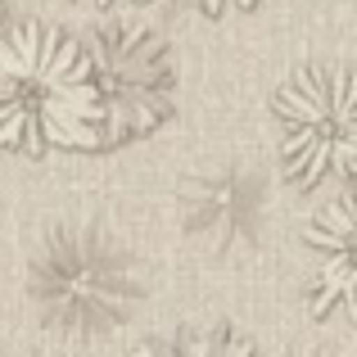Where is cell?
Wrapping results in <instances>:
<instances>
[{
  "instance_id": "cell-3",
  "label": "cell",
  "mask_w": 357,
  "mask_h": 357,
  "mask_svg": "<svg viewBox=\"0 0 357 357\" xmlns=\"http://www.w3.org/2000/svg\"><path fill=\"white\" fill-rule=\"evenodd\" d=\"M307 249L317 253V307L335 303L340 298L344 307L357 317V185L340 190L312 222L303 227Z\"/></svg>"
},
{
  "instance_id": "cell-7",
  "label": "cell",
  "mask_w": 357,
  "mask_h": 357,
  "mask_svg": "<svg viewBox=\"0 0 357 357\" xmlns=\"http://www.w3.org/2000/svg\"><path fill=\"white\" fill-rule=\"evenodd\" d=\"M100 5H109V0H100Z\"/></svg>"
},
{
  "instance_id": "cell-2",
  "label": "cell",
  "mask_w": 357,
  "mask_h": 357,
  "mask_svg": "<svg viewBox=\"0 0 357 357\" xmlns=\"http://www.w3.org/2000/svg\"><path fill=\"white\" fill-rule=\"evenodd\" d=\"M280 158L289 176L317 185L321 176L357 172V73L349 68H298L276 91Z\"/></svg>"
},
{
  "instance_id": "cell-4",
  "label": "cell",
  "mask_w": 357,
  "mask_h": 357,
  "mask_svg": "<svg viewBox=\"0 0 357 357\" xmlns=\"http://www.w3.org/2000/svg\"><path fill=\"white\" fill-rule=\"evenodd\" d=\"M131 357H253V349L236 335H176V340L140 344Z\"/></svg>"
},
{
  "instance_id": "cell-6",
  "label": "cell",
  "mask_w": 357,
  "mask_h": 357,
  "mask_svg": "<svg viewBox=\"0 0 357 357\" xmlns=\"http://www.w3.org/2000/svg\"><path fill=\"white\" fill-rule=\"evenodd\" d=\"M0 18H5V5H0Z\"/></svg>"
},
{
  "instance_id": "cell-5",
  "label": "cell",
  "mask_w": 357,
  "mask_h": 357,
  "mask_svg": "<svg viewBox=\"0 0 357 357\" xmlns=\"http://www.w3.org/2000/svg\"><path fill=\"white\" fill-rule=\"evenodd\" d=\"M199 5L208 9V14H222L227 5H240V9H249V5H258V0H199Z\"/></svg>"
},
{
  "instance_id": "cell-1",
  "label": "cell",
  "mask_w": 357,
  "mask_h": 357,
  "mask_svg": "<svg viewBox=\"0 0 357 357\" xmlns=\"http://www.w3.org/2000/svg\"><path fill=\"white\" fill-rule=\"evenodd\" d=\"M105 122L96 63L73 36L50 23L0 32V145L23 154L100 149Z\"/></svg>"
}]
</instances>
